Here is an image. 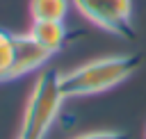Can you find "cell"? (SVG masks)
Masks as SVG:
<instances>
[{
  "label": "cell",
  "instance_id": "cell-6",
  "mask_svg": "<svg viewBox=\"0 0 146 139\" xmlns=\"http://www.w3.org/2000/svg\"><path fill=\"white\" fill-rule=\"evenodd\" d=\"M68 14V0H30L32 21H64Z\"/></svg>",
  "mask_w": 146,
  "mask_h": 139
},
{
  "label": "cell",
  "instance_id": "cell-5",
  "mask_svg": "<svg viewBox=\"0 0 146 139\" xmlns=\"http://www.w3.org/2000/svg\"><path fill=\"white\" fill-rule=\"evenodd\" d=\"M27 32L50 55H55L64 46V41H66V27H64L62 21H32V25H30Z\"/></svg>",
  "mask_w": 146,
  "mask_h": 139
},
{
  "label": "cell",
  "instance_id": "cell-3",
  "mask_svg": "<svg viewBox=\"0 0 146 139\" xmlns=\"http://www.w3.org/2000/svg\"><path fill=\"white\" fill-rule=\"evenodd\" d=\"M78 11L100 30L132 41L137 36L132 23V0H73Z\"/></svg>",
  "mask_w": 146,
  "mask_h": 139
},
{
  "label": "cell",
  "instance_id": "cell-7",
  "mask_svg": "<svg viewBox=\"0 0 146 139\" xmlns=\"http://www.w3.org/2000/svg\"><path fill=\"white\" fill-rule=\"evenodd\" d=\"M11 64H14V34L0 30V82L9 77Z\"/></svg>",
  "mask_w": 146,
  "mask_h": 139
},
{
  "label": "cell",
  "instance_id": "cell-1",
  "mask_svg": "<svg viewBox=\"0 0 146 139\" xmlns=\"http://www.w3.org/2000/svg\"><path fill=\"white\" fill-rule=\"evenodd\" d=\"M141 64L139 55H110L94 62H87L68 73H59V89L64 98H82L107 91L125 82Z\"/></svg>",
  "mask_w": 146,
  "mask_h": 139
},
{
  "label": "cell",
  "instance_id": "cell-8",
  "mask_svg": "<svg viewBox=\"0 0 146 139\" xmlns=\"http://www.w3.org/2000/svg\"><path fill=\"white\" fill-rule=\"evenodd\" d=\"M73 139H130V137L123 130H91V132H82Z\"/></svg>",
  "mask_w": 146,
  "mask_h": 139
},
{
  "label": "cell",
  "instance_id": "cell-2",
  "mask_svg": "<svg viewBox=\"0 0 146 139\" xmlns=\"http://www.w3.org/2000/svg\"><path fill=\"white\" fill-rule=\"evenodd\" d=\"M62 100H64V93L59 89V71H55V68L41 71L32 84L30 96H27L18 137L46 139L50 125L55 123V118L59 114Z\"/></svg>",
  "mask_w": 146,
  "mask_h": 139
},
{
  "label": "cell",
  "instance_id": "cell-9",
  "mask_svg": "<svg viewBox=\"0 0 146 139\" xmlns=\"http://www.w3.org/2000/svg\"><path fill=\"white\" fill-rule=\"evenodd\" d=\"M16 139H23V137H16Z\"/></svg>",
  "mask_w": 146,
  "mask_h": 139
},
{
  "label": "cell",
  "instance_id": "cell-4",
  "mask_svg": "<svg viewBox=\"0 0 146 139\" xmlns=\"http://www.w3.org/2000/svg\"><path fill=\"white\" fill-rule=\"evenodd\" d=\"M52 55L30 36V32L25 34H14V64H11V71H9V77L7 80H16V77H23L25 73H32L41 66H46V62L50 59Z\"/></svg>",
  "mask_w": 146,
  "mask_h": 139
}]
</instances>
